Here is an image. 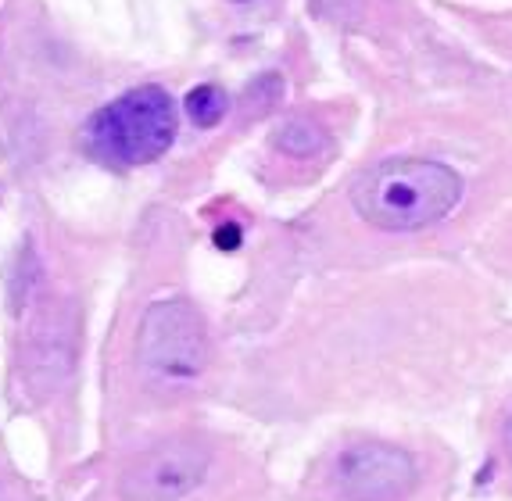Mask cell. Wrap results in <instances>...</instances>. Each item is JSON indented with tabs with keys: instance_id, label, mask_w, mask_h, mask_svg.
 <instances>
[{
	"instance_id": "2",
	"label": "cell",
	"mask_w": 512,
	"mask_h": 501,
	"mask_svg": "<svg viewBox=\"0 0 512 501\" xmlns=\"http://www.w3.org/2000/svg\"><path fill=\"white\" fill-rule=\"evenodd\" d=\"M176 104L165 86H137L94 111L79 129V147L108 169H137L158 162L176 144Z\"/></svg>"
},
{
	"instance_id": "7",
	"label": "cell",
	"mask_w": 512,
	"mask_h": 501,
	"mask_svg": "<svg viewBox=\"0 0 512 501\" xmlns=\"http://www.w3.org/2000/svg\"><path fill=\"white\" fill-rule=\"evenodd\" d=\"M187 115L194 119V126H201V129H212V126H219L222 122V115H226V94H222L219 86H212V83H205V86H194L187 94Z\"/></svg>"
},
{
	"instance_id": "6",
	"label": "cell",
	"mask_w": 512,
	"mask_h": 501,
	"mask_svg": "<svg viewBox=\"0 0 512 501\" xmlns=\"http://www.w3.org/2000/svg\"><path fill=\"white\" fill-rule=\"evenodd\" d=\"M276 144H280L287 154L308 158V154L323 151V147L330 144V136H326V129L319 126L316 119H291L280 133H276Z\"/></svg>"
},
{
	"instance_id": "4",
	"label": "cell",
	"mask_w": 512,
	"mask_h": 501,
	"mask_svg": "<svg viewBox=\"0 0 512 501\" xmlns=\"http://www.w3.org/2000/svg\"><path fill=\"white\" fill-rule=\"evenodd\" d=\"M208 473V451L190 437L165 441L140 455L122 476L126 501H183L201 487Z\"/></svg>"
},
{
	"instance_id": "10",
	"label": "cell",
	"mask_w": 512,
	"mask_h": 501,
	"mask_svg": "<svg viewBox=\"0 0 512 501\" xmlns=\"http://www.w3.org/2000/svg\"><path fill=\"white\" fill-rule=\"evenodd\" d=\"M233 4H248V0H233Z\"/></svg>"
},
{
	"instance_id": "9",
	"label": "cell",
	"mask_w": 512,
	"mask_h": 501,
	"mask_svg": "<svg viewBox=\"0 0 512 501\" xmlns=\"http://www.w3.org/2000/svg\"><path fill=\"white\" fill-rule=\"evenodd\" d=\"M505 444H509V455H512V416H509V426H505Z\"/></svg>"
},
{
	"instance_id": "3",
	"label": "cell",
	"mask_w": 512,
	"mask_h": 501,
	"mask_svg": "<svg viewBox=\"0 0 512 501\" xmlns=\"http://www.w3.org/2000/svg\"><path fill=\"white\" fill-rule=\"evenodd\" d=\"M137 366L158 391H187L208 369L205 319L190 301H154L137 330Z\"/></svg>"
},
{
	"instance_id": "1",
	"label": "cell",
	"mask_w": 512,
	"mask_h": 501,
	"mask_svg": "<svg viewBox=\"0 0 512 501\" xmlns=\"http://www.w3.org/2000/svg\"><path fill=\"white\" fill-rule=\"evenodd\" d=\"M462 201V176L430 158H391L351 187L355 212L387 233H416L448 219Z\"/></svg>"
},
{
	"instance_id": "8",
	"label": "cell",
	"mask_w": 512,
	"mask_h": 501,
	"mask_svg": "<svg viewBox=\"0 0 512 501\" xmlns=\"http://www.w3.org/2000/svg\"><path fill=\"white\" fill-rule=\"evenodd\" d=\"M215 244H219L222 251H237L240 247V226H233V222L219 226V230H215Z\"/></svg>"
},
{
	"instance_id": "5",
	"label": "cell",
	"mask_w": 512,
	"mask_h": 501,
	"mask_svg": "<svg viewBox=\"0 0 512 501\" xmlns=\"http://www.w3.org/2000/svg\"><path fill=\"white\" fill-rule=\"evenodd\" d=\"M333 480L348 501H402L416 487V462L402 448L366 441L341 451Z\"/></svg>"
}]
</instances>
